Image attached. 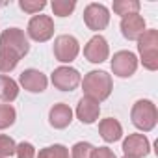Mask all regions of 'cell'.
Returning a JSON list of instances; mask_svg holds the SVG:
<instances>
[{
    "instance_id": "obj_19",
    "label": "cell",
    "mask_w": 158,
    "mask_h": 158,
    "mask_svg": "<svg viewBox=\"0 0 158 158\" xmlns=\"http://www.w3.org/2000/svg\"><path fill=\"white\" fill-rule=\"evenodd\" d=\"M37 158H69V151L63 145H50V147L39 151Z\"/></svg>"
},
{
    "instance_id": "obj_18",
    "label": "cell",
    "mask_w": 158,
    "mask_h": 158,
    "mask_svg": "<svg viewBox=\"0 0 158 158\" xmlns=\"http://www.w3.org/2000/svg\"><path fill=\"white\" fill-rule=\"evenodd\" d=\"M138 10H139V2H136V0H117V2H114V11L123 17L134 15L138 13Z\"/></svg>"
},
{
    "instance_id": "obj_23",
    "label": "cell",
    "mask_w": 158,
    "mask_h": 158,
    "mask_svg": "<svg viewBox=\"0 0 158 158\" xmlns=\"http://www.w3.org/2000/svg\"><path fill=\"white\" fill-rule=\"evenodd\" d=\"M15 141L10 136H0V156H11L15 154Z\"/></svg>"
},
{
    "instance_id": "obj_4",
    "label": "cell",
    "mask_w": 158,
    "mask_h": 158,
    "mask_svg": "<svg viewBox=\"0 0 158 158\" xmlns=\"http://www.w3.org/2000/svg\"><path fill=\"white\" fill-rule=\"evenodd\" d=\"M156 119H158V112L151 101H138L132 106V123L138 128L151 130V128H154Z\"/></svg>"
},
{
    "instance_id": "obj_1",
    "label": "cell",
    "mask_w": 158,
    "mask_h": 158,
    "mask_svg": "<svg viewBox=\"0 0 158 158\" xmlns=\"http://www.w3.org/2000/svg\"><path fill=\"white\" fill-rule=\"evenodd\" d=\"M84 93L93 101H104L112 93V78L104 71H91L84 76Z\"/></svg>"
},
{
    "instance_id": "obj_26",
    "label": "cell",
    "mask_w": 158,
    "mask_h": 158,
    "mask_svg": "<svg viewBox=\"0 0 158 158\" xmlns=\"http://www.w3.org/2000/svg\"><path fill=\"white\" fill-rule=\"evenodd\" d=\"M19 6H21V10H24V11H28V13H35V11L43 10L47 4L43 2V0H37V2H26V0H23Z\"/></svg>"
},
{
    "instance_id": "obj_25",
    "label": "cell",
    "mask_w": 158,
    "mask_h": 158,
    "mask_svg": "<svg viewBox=\"0 0 158 158\" xmlns=\"http://www.w3.org/2000/svg\"><path fill=\"white\" fill-rule=\"evenodd\" d=\"M15 154L19 156V158H34L35 156V151H34V147L30 145V143H19L17 145V149H15Z\"/></svg>"
},
{
    "instance_id": "obj_5",
    "label": "cell",
    "mask_w": 158,
    "mask_h": 158,
    "mask_svg": "<svg viewBox=\"0 0 158 158\" xmlns=\"http://www.w3.org/2000/svg\"><path fill=\"white\" fill-rule=\"evenodd\" d=\"M54 34V23L47 15H35L28 23V35L35 41H47Z\"/></svg>"
},
{
    "instance_id": "obj_10",
    "label": "cell",
    "mask_w": 158,
    "mask_h": 158,
    "mask_svg": "<svg viewBox=\"0 0 158 158\" xmlns=\"http://www.w3.org/2000/svg\"><path fill=\"white\" fill-rule=\"evenodd\" d=\"M84 56L91 61V63H101L108 58V43L102 35H95L88 41V45L84 47Z\"/></svg>"
},
{
    "instance_id": "obj_17",
    "label": "cell",
    "mask_w": 158,
    "mask_h": 158,
    "mask_svg": "<svg viewBox=\"0 0 158 158\" xmlns=\"http://www.w3.org/2000/svg\"><path fill=\"white\" fill-rule=\"evenodd\" d=\"M19 95V88H17V82L11 80L10 76H4L0 74V99L6 101V102H11L15 101Z\"/></svg>"
},
{
    "instance_id": "obj_2",
    "label": "cell",
    "mask_w": 158,
    "mask_h": 158,
    "mask_svg": "<svg viewBox=\"0 0 158 158\" xmlns=\"http://www.w3.org/2000/svg\"><path fill=\"white\" fill-rule=\"evenodd\" d=\"M0 50L11 52V54H15L21 60L30 50V45H28V39H26L24 32L19 30V28H8V30H4L2 35H0Z\"/></svg>"
},
{
    "instance_id": "obj_3",
    "label": "cell",
    "mask_w": 158,
    "mask_h": 158,
    "mask_svg": "<svg viewBox=\"0 0 158 158\" xmlns=\"http://www.w3.org/2000/svg\"><path fill=\"white\" fill-rule=\"evenodd\" d=\"M139 54L141 61L149 71L158 69V32L156 30H145L139 37Z\"/></svg>"
},
{
    "instance_id": "obj_27",
    "label": "cell",
    "mask_w": 158,
    "mask_h": 158,
    "mask_svg": "<svg viewBox=\"0 0 158 158\" xmlns=\"http://www.w3.org/2000/svg\"><path fill=\"white\" fill-rule=\"evenodd\" d=\"M89 158H115V154L108 147H99V149H93L91 151V156Z\"/></svg>"
},
{
    "instance_id": "obj_7",
    "label": "cell",
    "mask_w": 158,
    "mask_h": 158,
    "mask_svg": "<svg viewBox=\"0 0 158 158\" xmlns=\"http://www.w3.org/2000/svg\"><path fill=\"white\" fill-rule=\"evenodd\" d=\"M84 21L91 30L99 32V30H104L108 26L110 13L102 4H89L84 11Z\"/></svg>"
},
{
    "instance_id": "obj_24",
    "label": "cell",
    "mask_w": 158,
    "mask_h": 158,
    "mask_svg": "<svg viewBox=\"0 0 158 158\" xmlns=\"http://www.w3.org/2000/svg\"><path fill=\"white\" fill-rule=\"evenodd\" d=\"M91 151H93V147L89 143L80 141V143H76L73 147V158H89L91 156Z\"/></svg>"
},
{
    "instance_id": "obj_20",
    "label": "cell",
    "mask_w": 158,
    "mask_h": 158,
    "mask_svg": "<svg viewBox=\"0 0 158 158\" xmlns=\"http://www.w3.org/2000/svg\"><path fill=\"white\" fill-rule=\"evenodd\" d=\"M15 123V110L10 104H0V128H8Z\"/></svg>"
},
{
    "instance_id": "obj_28",
    "label": "cell",
    "mask_w": 158,
    "mask_h": 158,
    "mask_svg": "<svg viewBox=\"0 0 158 158\" xmlns=\"http://www.w3.org/2000/svg\"><path fill=\"white\" fill-rule=\"evenodd\" d=\"M123 158H132V156H123Z\"/></svg>"
},
{
    "instance_id": "obj_11",
    "label": "cell",
    "mask_w": 158,
    "mask_h": 158,
    "mask_svg": "<svg viewBox=\"0 0 158 158\" xmlns=\"http://www.w3.org/2000/svg\"><path fill=\"white\" fill-rule=\"evenodd\" d=\"M123 151H125V156H132V158L147 156L149 154V139L143 134H130L123 143Z\"/></svg>"
},
{
    "instance_id": "obj_8",
    "label": "cell",
    "mask_w": 158,
    "mask_h": 158,
    "mask_svg": "<svg viewBox=\"0 0 158 158\" xmlns=\"http://www.w3.org/2000/svg\"><path fill=\"white\" fill-rule=\"evenodd\" d=\"M136 67H138V60H136V56H134L132 52H128V50H121V52L114 54V60H112V71H114L117 76L127 78V76L134 74Z\"/></svg>"
},
{
    "instance_id": "obj_15",
    "label": "cell",
    "mask_w": 158,
    "mask_h": 158,
    "mask_svg": "<svg viewBox=\"0 0 158 158\" xmlns=\"http://www.w3.org/2000/svg\"><path fill=\"white\" fill-rule=\"evenodd\" d=\"M48 117H50V125L54 128H65L73 119V112L67 104H54Z\"/></svg>"
},
{
    "instance_id": "obj_6",
    "label": "cell",
    "mask_w": 158,
    "mask_h": 158,
    "mask_svg": "<svg viewBox=\"0 0 158 158\" xmlns=\"http://www.w3.org/2000/svg\"><path fill=\"white\" fill-rule=\"evenodd\" d=\"M52 84L61 91H73L80 84V74H78L76 69H71V67H58L52 73Z\"/></svg>"
},
{
    "instance_id": "obj_13",
    "label": "cell",
    "mask_w": 158,
    "mask_h": 158,
    "mask_svg": "<svg viewBox=\"0 0 158 158\" xmlns=\"http://www.w3.org/2000/svg\"><path fill=\"white\" fill-rule=\"evenodd\" d=\"M21 84L24 86V89L32 93H41L47 88V76L35 69H28L21 74Z\"/></svg>"
},
{
    "instance_id": "obj_12",
    "label": "cell",
    "mask_w": 158,
    "mask_h": 158,
    "mask_svg": "<svg viewBox=\"0 0 158 158\" xmlns=\"http://www.w3.org/2000/svg\"><path fill=\"white\" fill-rule=\"evenodd\" d=\"M121 32L127 39H139L145 32V21L141 15L134 13L128 17H123L121 21Z\"/></svg>"
},
{
    "instance_id": "obj_22",
    "label": "cell",
    "mask_w": 158,
    "mask_h": 158,
    "mask_svg": "<svg viewBox=\"0 0 158 158\" xmlns=\"http://www.w3.org/2000/svg\"><path fill=\"white\" fill-rule=\"evenodd\" d=\"M74 6L76 4L73 2V0H54V2H52V11L58 17H67L74 10Z\"/></svg>"
},
{
    "instance_id": "obj_16",
    "label": "cell",
    "mask_w": 158,
    "mask_h": 158,
    "mask_svg": "<svg viewBox=\"0 0 158 158\" xmlns=\"http://www.w3.org/2000/svg\"><path fill=\"white\" fill-rule=\"evenodd\" d=\"M99 132H101V136H102L104 141H117L121 138V134H123V128H121L119 121L108 117V119H102L101 121Z\"/></svg>"
},
{
    "instance_id": "obj_14",
    "label": "cell",
    "mask_w": 158,
    "mask_h": 158,
    "mask_svg": "<svg viewBox=\"0 0 158 158\" xmlns=\"http://www.w3.org/2000/svg\"><path fill=\"white\" fill-rule=\"evenodd\" d=\"M99 112H101L99 102L93 101V99H89V97H82L80 102H78V106H76V115H78V119H80L82 123H86V125L97 121Z\"/></svg>"
},
{
    "instance_id": "obj_21",
    "label": "cell",
    "mask_w": 158,
    "mask_h": 158,
    "mask_svg": "<svg viewBox=\"0 0 158 158\" xmlns=\"http://www.w3.org/2000/svg\"><path fill=\"white\" fill-rule=\"evenodd\" d=\"M17 63H19V58L15 54L0 50V73H10L11 69H15Z\"/></svg>"
},
{
    "instance_id": "obj_9",
    "label": "cell",
    "mask_w": 158,
    "mask_h": 158,
    "mask_svg": "<svg viewBox=\"0 0 158 158\" xmlns=\"http://www.w3.org/2000/svg\"><path fill=\"white\" fill-rule=\"evenodd\" d=\"M78 54V41L73 35H60L54 41V56L58 61H73Z\"/></svg>"
}]
</instances>
